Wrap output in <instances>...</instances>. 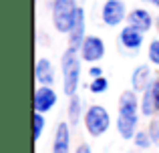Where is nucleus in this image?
Segmentation results:
<instances>
[{"label":"nucleus","instance_id":"obj_1","mask_svg":"<svg viewBox=\"0 0 159 153\" xmlns=\"http://www.w3.org/2000/svg\"><path fill=\"white\" fill-rule=\"evenodd\" d=\"M139 119H141L139 93L129 87L119 95V101H117L115 131L119 133V137L125 141H133L135 133L139 131Z\"/></svg>","mask_w":159,"mask_h":153},{"label":"nucleus","instance_id":"obj_2","mask_svg":"<svg viewBox=\"0 0 159 153\" xmlns=\"http://www.w3.org/2000/svg\"><path fill=\"white\" fill-rule=\"evenodd\" d=\"M81 52L73 47H66L61 55V87L66 97H73L81 89V75H83Z\"/></svg>","mask_w":159,"mask_h":153},{"label":"nucleus","instance_id":"obj_3","mask_svg":"<svg viewBox=\"0 0 159 153\" xmlns=\"http://www.w3.org/2000/svg\"><path fill=\"white\" fill-rule=\"evenodd\" d=\"M79 2L77 0H51L48 10H51V22L54 30L61 34H69L75 26V20L79 14Z\"/></svg>","mask_w":159,"mask_h":153},{"label":"nucleus","instance_id":"obj_4","mask_svg":"<svg viewBox=\"0 0 159 153\" xmlns=\"http://www.w3.org/2000/svg\"><path fill=\"white\" fill-rule=\"evenodd\" d=\"M113 125V119L111 113L107 111L105 105H99V103H93V105L87 107L85 111V117H83V127H85L87 135L89 137H103Z\"/></svg>","mask_w":159,"mask_h":153},{"label":"nucleus","instance_id":"obj_5","mask_svg":"<svg viewBox=\"0 0 159 153\" xmlns=\"http://www.w3.org/2000/svg\"><path fill=\"white\" fill-rule=\"evenodd\" d=\"M99 18L107 28H121L127 24L129 8L125 0H105L99 12Z\"/></svg>","mask_w":159,"mask_h":153},{"label":"nucleus","instance_id":"obj_6","mask_svg":"<svg viewBox=\"0 0 159 153\" xmlns=\"http://www.w3.org/2000/svg\"><path fill=\"white\" fill-rule=\"evenodd\" d=\"M117 43H119V51L125 56H135L141 52L145 44V32L135 28L133 24H125L119 28V36H117Z\"/></svg>","mask_w":159,"mask_h":153},{"label":"nucleus","instance_id":"obj_7","mask_svg":"<svg viewBox=\"0 0 159 153\" xmlns=\"http://www.w3.org/2000/svg\"><path fill=\"white\" fill-rule=\"evenodd\" d=\"M79 52H81V59L85 61V63L99 65L107 55V44H105V40H103V36L89 34L85 40H83Z\"/></svg>","mask_w":159,"mask_h":153},{"label":"nucleus","instance_id":"obj_8","mask_svg":"<svg viewBox=\"0 0 159 153\" xmlns=\"http://www.w3.org/2000/svg\"><path fill=\"white\" fill-rule=\"evenodd\" d=\"M57 103H58V93L54 87H48V85H36L34 87V93H32V111L48 115L57 107Z\"/></svg>","mask_w":159,"mask_h":153},{"label":"nucleus","instance_id":"obj_9","mask_svg":"<svg viewBox=\"0 0 159 153\" xmlns=\"http://www.w3.org/2000/svg\"><path fill=\"white\" fill-rule=\"evenodd\" d=\"M73 125L69 121H58L54 127V135H52V145L51 153H73Z\"/></svg>","mask_w":159,"mask_h":153},{"label":"nucleus","instance_id":"obj_10","mask_svg":"<svg viewBox=\"0 0 159 153\" xmlns=\"http://www.w3.org/2000/svg\"><path fill=\"white\" fill-rule=\"evenodd\" d=\"M155 69L151 67L149 63H143V65H137L135 69H133L131 77H129V85H131L133 91H137V93H143V91H147L149 87H151L153 79H155Z\"/></svg>","mask_w":159,"mask_h":153},{"label":"nucleus","instance_id":"obj_11","mask_svg":"<svg viewBox=\"0 0 159 153\" xmlns=\"http://www.w3.org/2000/svg\"><path fill=\"white\" fill-rule=\"evenodd\" d=\"M155 16L147 6H135L129 10V18H127V24H133L135 28L143 30L145 34L151 30H155Z\"/></svg>","mask_w":159,"mask_h":153},{"label":"nucleus","instance_id":"obj_12","mask_svg":"<svg viewBox=\"0 0 159 153\" xmlns=\"http://www.w3.org/2000/svg\"><path fill=\"white\" fill-rule=\"evenodd\" d=\"M34 83L36 85L54 87L57 83V67L48 56H39L34 63Z\"/></svg>","mask_w":159,"mask_h":153},{"label":"nucleus","instance_id":"obj_13","mask_svg":"<svg viewBox=\"0 0 159 153\" xmlns=\"http://www.w3.org/2000/svg\"><path fill=\"white\" fill-rule=\"evenodd\" d=\"M89 36L87 32V12L85 8H79V14H77V20H75V26L70 28V32L66 34V47H73V48H81L83 40Z\"/></svg>","mask_w":159,"mask_h":153},{"label":"nucleus","instance_id":"obj_14","mask_svg":"<svg viewBox=\"0 0 159 153\" xmlns=\"http://www.w3.org/2000/svg\"><path fill=\"white\" fill-rule=\"evenodd\" d=\"M87 107H89V105L85 103V99H83L79 93L73 95V97H69V103H66V121H69L73 127L81 125Z\"/></svg>","mask_w":159,"mask_h":153},{"label":"nucleus","instance_id":"obj_15","mask_svg":"<svg viewBox=\"0 0 159 153\" xmlns=\"http://www.w3.org/2000/svg\"><path fill=\"white\" fill-rule=\"evenodd\" d=\"M139 107H141V117H145V119L157 117L155 105H153V97H151V93H149V89L143 91V93H139Z\"/></svg>","mask_w":159,"mask_h":153},{"label":"nucleus","instance_id":"obj_16","mask_svg":"<svg viewBox=\"0 0 159 153\" xmlns=\"http://www.w3.org/2000/svg\"><path fill=\"white\" fill-rule=\"evenodd\" d=\"M44 129H47V115L32 111V141H34V143L40 141Z\"/></svg>","mask_w":159,"mask_h":153},{"label":"nucleus","instance_id":"obj_17","mask_svg":"<svg viewBox=\"0 0 159 153\" xmlns=\"http://www.w3.org/2000/svg\"><path fill=\"white\" fill-rule=\"evenodd\" d=\"M133 147H135L137 151H149L153 147V141H151V135H149L147 127H145V129H139L135 133V137H133Z\"/></svg>","mask_w":159,"mask_h":153},{"label":"nucleus","instance_id":"obj_18","mask_svg":"<svg viewBox=\"0 0 159 153\" xmlns=\"http://www.w3.org/2000/svg\"><path fill=\"white\" fill-rule=\"evenodd\" d=\"M85 87H87V91H89L91 95H105L109 91V79L105 75L97 77V79H91Z\"/></svg>","mask_w":159,"mask_h":153},{"label":"nucleus","instance_id":"obj_19","mask_svg":"<svg viewBox=\"0 0 159 153\" xmlns=\"http://www.w3.org/2000/svg\"><path fill=\"white\" fill-rule=\"evenodd\" d=\"M147 63L155 71H159V36H155V38H151L147 43Z\"/></svg>","mask_w":159,"mask_h":153},{"label":"nucleus","instance_id":"obj_20","mask_svg":"<svg viewBox=\"0 0 159 153\" xmlns=\"http://www.w3.org/2000/svg\"><path fill=\"white\" fill-rule=\"evenodd\" d=\"M147 131H149V135H151L153 147H157V149H159V117L149 119V123H147Z\"/></svg>","mask_w":159,"mask_h":153},{"label":"nucleus","instance_id":"obj_21","mask_svg":"<svg viewBox=\"0 0 159 153\" xmlns=\"http://www.w3.org/2000/svg\"><path fill=\"white\" fill-rule=\"evenodd\" d=\"M149 93H151V97H153L155 113H157V117H159V73L155 75V79H153V83H151V87H149Z\"/></svg>","mask_w":159,"mask_h":153},{"label":"nucleus","instance_id":"obj_22","mask_svg":"<svg viewBox=\"0 0 159 153\" xmlns=\"http://www.w3.org/2000/svg\"><path fill=\"white\" fill-rule=\"evenodd\" d=\"M87 73H89V77H91V79H97V77H103V75H105V71H103L101 65H91Z\"/></svg>","mask_w":159,"mask_h":153},{"label":"nucleus","instance_id":"obj_23","mask_svg":"<svg viewBox=\"0 0 159 153\" xmlns=\"http://www.w3.org/2000/svg\"><path fill=\"white\" fill-rule=\"evenodd\" d=\"M73 153H93V147H91V143L81 141L77 147H75V151H73Z\"/></svg>","mask_w":159,"mask_h":153},{"label":"nucleus","instance_id":"obj_24","mask_svg":"<svg viewBox=\"0 0 159 153\" xmlns=\"http://www.w3.org/2000/svg\"><path fill=\"white\" fill-rule=\"evenodd\" d=\"M141 2H145L147 6H151V8H155V10H159V0H141Z\"/></svg>","mask_w":159,"mask_h":153},{"label":"nucleus","instance_id":"obj_25","mask_svg":"<svg viewBox=\"0 0 159 153\" xmlns=\"http://www.w3.org/2000/svg\"><path fill=\"white\" fill-rule=\"evenodd\" d=\"M155 32H157V36H159V14L155 16Z\"/></svg>","mask_w":159,"mask_h":153},{"label":"nucleus","instance_id":"obj_26","mask_svg":"<svg viewBox=\"0 0 159 153\" xmlns=\"http://www.w3.org/2000/svg\"><path fill=\"white\" fill-rule=\"evenodd\" d=\"M127 153H137V149H135V151H127Z\"/></svg>","mask_w":159,"mask_h":153}]
</instances>
